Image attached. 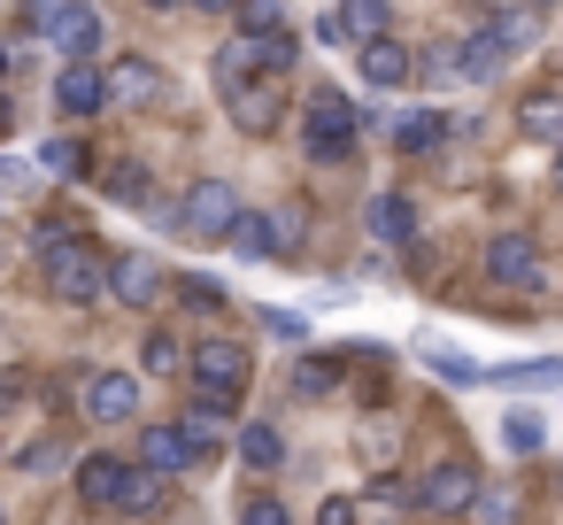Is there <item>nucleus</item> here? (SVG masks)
<instances>
[{"label": "nucleus", "instance_id": "f257e3e1", "mask_svg": "<svg viewBox=\"0 0 563 525\" xmlns=\"http://www.w3.org/2000/svg\"><path fill=\"white\" fill-rule=\"evenodd\" d=\"M355 140H363V109L340 86H317L301 101V147H309V163H347Z\"/></svg>", "mask_w": 563, "mask_h": 525}, {"label": "nucleus", "instance_id": "f03ea898", "mask_svg": "<svg viewBox=\"0 0 563 525\" xmlns=\"http://www.w3.org/2000/svg\"><path fill=\"white\" fill-rule=\"evenodd\" d=\"M40 271H47V294H55V302H70V309H86V302H101V294H109V263L86 248V232L47 240V248H40Z\"/></svg>", "mask_w": 563, "mask_h": 525}, {"label": "nucleus", "instance_id": "7ed1b4c3", "mask_svg": "<svg viewBox=\"0 0 563 525\" xmlns=\"http://www.w3.org/2000/svg\"><path fill=\"white\" fill-rule=\"evenodd\" d=\"M217 86H224L240 132H278V117H286V109H278V86H271V70H263V86H255L247 47H224V55H217Z\"/></svg>", "mask_w": 563, "mask_h": 525}, {"label": "nucleus", "instance_id": "20e7f679", "mask_svg": "<svg viewBox=\"0 0 563 525\" xmlns=\"http://www.w3.org/2000/svg\"><path fill=\"white\" fill-rule=\"evenodd\" d=\"M247 348L240 340H201L194 348V402L201 409H217V417H232L240 409V394H247Z\"/></svg>", "mask_w": 563, "mask_h": 525}, {"label": "nucleus", "instance_id": "39448f33", "mask_svg": "<svg viewBox=\"0 0 563 525\" xmlns=\"http://www.w3.org/2000/svg\"><path fill=\"white\" fill-rule=\"evenodd\" d=\"M240 217V194H232V178H194L186 186V201H178V232L186 240H224V225Z\"/></svg>", "mask_w": 563, "mask_h": 525}, {"label": "nucleus", "instance_id": "423d86ee", "mask_svg": "<svg viewBox=\"0 0 563 525\" xmlns=\"http://www.w3.org/2000/svg\"><path fill=\"white\" fill-rule=\"evenodd\" d=\"M471 494H478V471L471 463H432L424 479H409V510H432V517L471 510Z\"/></svg>", "mask_w": 563, "mask_h": 525}, {"label": "nucleus", "instance_id": "0eeeda50", "mask_svg": "<svg viewBox=\"0 0 563 525\" xmlns=\"http://www.w3.org/2000/svg\"><path fill=\"white\" fill-rule=\"evenodd\" d=\"M486 278L509 286V294H540V248L525 232H494L486 240Z\"/></svg>", "mask_w": 563, "mask_h": 525}, {"label": "nucleus", "instance_id": "6e6552de", "mask_svg": "<svg viewBox=\"0 0 563 525\" xmlns=\"http://www.w3.org/2000/svg\"><path fill=\"white\" fill-rule=\"evenodd\" d=\"M86 417H93V425H140V379L93 371V379H86Z\"/></svg>", "mask_w": 563, "mask_h": 525}, {"label": "nucleus", "instance_id": "1a4fd4ad", "mask_svg": "<svg viewBox=\"0 0 563 525\" xmlns=\"http://www.w3.org/2000/svg\"><path fill=\"white\" fill-rule=\"evenodd\" d=\"M47 40L63 47V63L93 55L101 47V9H93V0H63V9H47Z\"/></svg>", "mask_w": 563, "mask_h": 525}, {"label": "nucleus", "instance_id": "9d476101", "mask_svg": "<svg viewBox=\"0 0 563 525\" xmlns=\"http://www.w3.org/2000/svg\"><path fill=\"white\" fill-rule=\"evenodd\" d=\"M55 109L63 117H101L109 101H101V70H93V55H70L63 63V78H55Z\"/></svg>", "mask_w": 563, "mask_h": 525}, {"label": "nucleus", "instance_id": "9b49d317", "mask_svg": "<svg viewBox=\"0 0 563 525\" xmlns=\"http://www.w3.org/2000/svg\"><path fill=\"white\" fill-rule=\"evenodd\" d=\"M109 294H117L124 309L163 302V263H147V255H117V263H109Z\"/></svg>", "mask_w": 563, "mask_h": 525}, {"label": "nucleus", "instance_id": "f8f14e48", "mask_svg": "<svg viewBox=\"0 0 563 525\" xmlns=\"http://www.w3.org/2000/svg\"><path fill=\"white\" fill-rule=\"evenodd\" d=\"M363 78H371L378 94H394V86H409V78H417V55H409V47H394V40L378 32V40H363Z\"/></svg>", "mask_w": 563, "mask_h": 525}, {"label": "nucleus", "instance_id": "ddd939ff", "mask_svg": "<svg viewBox=\"0 0 563 525\" xmlns=\"http://www.w3.org/2000/svg\"><path fill=\"white\" fill-rule=\"evenodd\" d=\"M163 94V78L147 70V63H117V70H101V101L109 109H132V101H155Z\"/></svg>", "mask_w": 563, "mask_h": 525}, {"label": "nucleus", "instance_id": "4468645a", "mask_svg": "<svg viewBox=\"0 0 563 525\" xmlns=\"http://www.w3.org/2000/svg\"><path fill=\"white\" fill-rule=\"evenodd\" d=\"M140 463L170 479V471H186V463H194V448H186V433H178V425H140Z\"/></svg>", "mask_w": 563, "mask_h": 525}, {"label": "nucleus", "instance_id": "2eb2a0df", "mask_svg": "<svg viewBox=\"0 0 563 525\" xmlns=\"http://www.w3.org/2000/svg\"><path fill=\"white\" fill-rule=\"evenodd\" d=\"M371 240H378V248H409V240H417V209H409L401 194H378V201H371Z\"/></svg>", "mask_w": 563, "mask_h": 525}, {"label": "nucleus", "instance_id": "dca6fc26", "mask_svg": "<svg viewBox=\"0 0 563 525\" xmlns=\"http://www.w3.org/2000/svg\"><path fill=\"white\" fill-rule=\"evenodd\" d=\"M124 471H132L124 456H78V494H86L93 510H109V502H117V486H124Z\"/></svg>", "mask_w": 563, "mask_h": 525}, {"label": "nucleus", "instance_id": "f3484780", "mask_svg": "<svg viewBox=\"0 0 563 525\" xmlns=\"http://www.w3.org/2000/svg\"><path fill=\"white\" fill-rule=\"evenodd\" d=\"M224 248H232V255H247V263H263V255H278V225H271V217H247V209H240V217L224 225Z\"/></svg>", "mask_w": 563, "mask_h": 525}, {"label": "nucleus", "instance_id": "a211bd4d", "mask_svg": "<svg viewBox=\"0 0 563 525\" xmlns=\"http://www.w3.org/2000/svg\"><path fill=\"white\" fill-rule=\"evenodd\" d=\"M240 47H247V63H255V70H271V78H278V70H294V55H301V47H294V32H278V24H271V32H255V40H240Z\"/></svg>", "mask_w": 563, "mask_h": 525}, {"label": "nucleus", "instance_id": "6ab92c4d", "mask_svg": "<svg viewBox=\"0 0 563 525\" xmlns=\"http://www.w3.org/2000/svg\"><path fill=\"white\" fill-rule=\"evenodd\" d=\"M178 433H186V448H194V463H209V456L224 448V417H217V409H201V402H194V409L178 417Z\"/></svg>", "mask_w": 563, "mask_h": 525}, {"label": "nucleus", "instance_id": "aec40b11", "mask_svg": "<svg viewBox=\"0 0 563 525\" xmlns=\"http://www.w3.org/2000/svg\"><path fill=\"white\" fill-rule=\"evenodd\" d=\"M386 132H394V147H401V155H417V147H432V140L448 132V117H440V109H417V117H394Z\"/></svg>", "mask_w": 563, "mask_h": 525}, {"label": "nucleus", "instance_id": "412c9836", "mask_svg": "<svg viewBox=\"0 0 563 525\" xmlns=\"http://www.w3.org/2000/svg\"><path fill=\"white\" fill-rule=\"evenodd\" d=\"M109 510H163V471H147V463H132Z\"/></svg>", "mask_w": 563, "mask_h": 525}, {"label": "nucleus", "instance_id": "4be33fe9", "mask_svg": "<svg viewBox=\"0 0 563 525\" xmlns=\"http://www.w3.org/2000/svg\"><path fill=\"white\" fill-rule=\"evenodd\" d=\"M240 456H247L255 471H278V463H286V433H278V425H247V433H240Z\"/></svg>", "mask_w": 563, "mask_h": 525}, {"label": "nucleus", "instance_id": "5701e85b", "mask_svg": "<svg viewBox=\"0 0 563 525\" xmlns=\"http://www.w3.org/2000/svg\"><path fill=\"white\" fill-rule=\"evenodd\" d=\"M40 171H47V178H86L93 155H86L78 140H47V147H40Z\"/></svg>", "mask_w": 563, "mask_h": 525}, {"label": "nucleus", "instance_id": "b1692460", "mask_svg": "<svg viewBox=\"0 0 563 525\" xmlns=\"http://www.w3.org/2000/svg\"><path fill=\"white\" fill-rule=\"evenodd\" d=\"M501 448H517V456H540V448H548V425H540L532 409H509V417H501Z\"/></svg>", "mask_w": 563, "mask_h": 525}, {"label": "nucleus", "instance_id": "393cba45", "mask_svg": "<svg viewBox=\"0 0 563 525\" xmlns=\"http://www.w3.org/2000/svg\"><path fill=\"white\" fill-rule=\"evenodd\" d=\"M525 132L532 140H563V94H532L525 101Z\"/></svg>", "mask_w": 563, "mask_h": 525}, {"label": "nucleus", "instance_id": "a878e982", "mask_svg": "<svg viewBox=\"0 0 563 525\" xmlns=\"http://www.w3.org/2000/svg\"><path fill=\"white\" fill-rule=\"evenodd\" d=\"M140 356H147V371H155V379H178V371H186L178 332H147V348H140Z\"/></svg>", "mask_w": 563, "mask_h": 525}, {"label": "nucleus", "instance_id": "bb28decb", "mask_svg": "<svg viewBox=\"0 0 563 525\" xmlns=\"http://www.w3.org/2000/svg\"><path fill=\"white\" fill-rule=\"evenodd\" d=\"M340 24H347V40H378L386 32V0H347Z\"/></svg>", "mask_w": 563, "mask_h": 525}, {"label": "nucleus", "instance_id": "cd10ccee", "mask_svg": "<svg viewBox=\"0 0 563 525\" xmlns=\"http://www.w3.org/2000/svg\"><path fill=\"white\" fill-rule=\"evenodd\" d=\"M478 379H501V386H555V379H563V363H555V356H540V363H517V371H478Z\"/></svg>", "mask_w": 563, "mask_h": 525}, {"label": "nucleus", "instance_id": "c85d7f7f", "mask_svg": "<svg viewBox=\"0 0 563 525\" xmlns=\"http://www.w3.org/2000/svg\"><path fill=\"white\" fill-rule=\"evenodd\" d=\"M232 17H240V32L255 40V32H271V24H278V0H232Z\"/></svg>", "mask_w": 563, "mask_h": 525}, {"label": "nucleus", "instance_id": "c756f323", "mask_svg": "<svg viewBox=\"0 0 563 525\" xmlns=\"http://www.w3.org/2000/svg\"><path fill=\"white\" fill-rule=\"evenodd\" d=\"M178 302L186 309H224V286L217 278H178Z\"/></svg>", "mask_w": 563, "mask_h": 525}, {"label": "nucleus", "instance_id": "7c9ffc66", "mask_svg": "<svg viewBox=\"0 0 563 525\" xmlns=\"http://www.w3.org/2000/svg\"><path fill=\"white\" fill-rule=\"evenodd\" d=\"M432 371H440L448 386H478V363H471V356H455V348H440V356H432Z\"/></svg>", "mask_w": 563, "mask_h": 525}, {"label": "nucleus", "instance_id": "2f4dec72", "mask_svg": "<svg viewBox=\"0 0 563 525\" xmlns=\"http://www.w3.org/2000/svg\"><path fill=\"white\" fill-rule=\"evenodd\" d=\"M109 194H117V201H147V171H140V163H117Z\"/></svg>", "mask_w": 563, "mask_h": 525}, {"label": "nucleus", "instance_id": "473e14b6", "mask_svg": "<svg viewBox=\"0 0 563 525\" xmlns=\"http://www.w3.org/2000/svg\"><path fill=\"white\" fill-rule=\"evenodd\" d=\"M294 386H301V394H324V386H332V363H301V379H294Z\"/></svg>", "mask_w": 563, "mask_h": 525}, {"label": "nucleus", "instance_id": "72a5a7b5", "mask_svg": "<svg viewBox=\"0 0 563 525\" xmlns=\"http://www.w3.org/2000/svg\"><path fill=\"white\" fill-rule=\"evenodd\" d=\"M278 517H286V502H271V494L247 502V525H278Z\"/></svg>", "mask_w": 563, "mask_h": 525}, {"label": "nucleus", "instance_id": "f704fd0d", "mask_svg": "<svg viewBox=\"0 0 563 525\" xmlns=\"http://www.w3.org/2000/svg\"><path fill=\"white\" fill-rule=\"evenodd\" d=\"M194 9H201V17H232V0H194Z\"/></svg>", "mask_w": 563, "mask_h": 525}, {"label": "nucleus", "instance_id": "c9c22d12", "mask_svg": "<svg viewBox=\"0 0 563 525\" xmlns=\"http://www.w3.org/2000/svg\"><path fill=\"white\" fill-rule=\"evenodd\" d=\"M555 186H563V140H555Z\"/></svg>", "mask_w": 563, "mask_h": 525}, {"label": "nucleus", "instance_id": "e433bc0d", "mask_svg": "<svg viewBox=\"0 0 563 525\" xmlns=\"http://www.w3.org/2000/svg\"><path fill=\"white\" fill-rule=\"evenodd\" d=\"M147 9H186V0H147Z\"/></svg>", "mask_w": 563, "mask_h": 525}, {"label": "nucleus", "instance_id": "4c0bfd02", "mask_svg": "<svg viewBox=\"0 0 563 525\" xmlns=\"http://www.w3.org/2000/svg\"><path fill=\"white\" fill-rule=\"evenodd\" d=\"M525 9H555V0H525Z\"/></svg>", "mask_w": 563, "mask_h": 525}, {"label": "nucleus", "instance_id": "58836bf2", "mask_svg": "<svg viewBox=\"0 0 563 525\" xmlns=\"http://www.w3.org/2000/svg\"><path fill=\"white\" fill-rule=\"evenodd\" d=\"M555 386H563V379H555Z\"/></svg>", "mask_w": 563, "mask_h": 525}]
</instances>
